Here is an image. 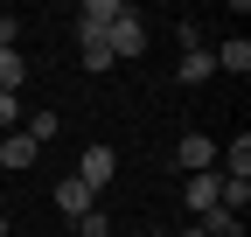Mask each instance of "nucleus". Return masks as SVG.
<instances>
[{
	"label": "nucleus",
	"instance_id": "obj_1",
	"mask_svg": "<svg viewBox=\"0 0 251 237\" xmlns=\"http://www.w3.org/2000/svg\"><path fill=\"white\" fill-rule=\"evenodd\" d=\"M105 49H112V63H133V56H147V21L126 7L119 21H112V35H105Z\"/></svg>",
	"mask_w": 251,
	"mask_h": 237
},
{
	"label": "nucleus",
	"instance_id": "obj_2",
	"mask_svg": "<svg viewBox=\"0 0 251 237\" xmlns=\"http://www.w3.org/2000/svg\"><path fill=\"white\" fill-rule=\"evenodd\" d=\"M119 14H126V0H84L77 7V42H105Z\"/></svg>",
	"mask_w": 251,
	"mask_h": 237
},
{
	"label": "nucleus",
	"instance_id": "obj_3",
	"mask_svg": "<svg viewBox=\"0 0 251 237\" xmlns=\"http://www.w3.org/2000/svg\"><path fill=\"white\" fill-rule=\"evenodd\" d=\"M112 174H119V154L112 146H84V161H77V182L98 195V189H112Z\"/></svg>",
	"mask_w": 251,
	"mask_h": 237
},
{
	"label": "nucleus",
	"instance_id": "obj_4",
	"mask_svg": "<svg viewBox=\"0 0 251 237\" xmlns=\"http://www.w3.org/2000/svg\"><path fill=\"white\" fill-rule=\"evenodd\" d=\"M216 195H224V174H216V167H202V174H181V202H188V210H216Z\"/></svg>",
	"mask_w": 251,
	"mask_h": 237
},
{
	"label": "nucleus",
	"instance_id": "obj_5",
	"mask_svg": "<svg viewBox=\"0 0 251 237\" xmlns=\"http://www.w3.org/2000/svg\"><path fill=\"white\" fill-rule=\"evenodd\" d=\"M49 202H56V210H63V216H70V223H77L84 210H98V195H91V189L77 182V174H63V182L49 189Z\"/></svg>",
	"mask_w": 251,
	"mask_h": 237
},
{
	"label": "nucleus",
	"instance_id": "obj_6",
	"mask_svg": "<svg viewBox=\"0 0 251 237\" xmlns=\"http://www.w3.org/2000/svg\"><path fill=\"white\" fill-rule=\"evenodd\" d=\"M175 161H181V174H202V167H216V140H209V133H181Z\"/></svg>",
	"mask_w": 251,
	"mask_h": 237
},
{
	"label": "nucleus",
	"instance_id": "obj_7",
	"mask_svg": "<svg viewBox=\"0 0 251 237\" xmlns=\"http://www.w3.org/2000/svg\"><path fill=\"white\" fill-rule=\"evenodd\" d=\"M35 154H42V146L28 140V133H7V140H0V167H7V174H21V167H35Z\"/></svg>",
	"mask_w": 251,
	"mask_h": 237
},
{
	"label": "nucleus",
	"instance_id": "obj_8",
	"mask_svg": "<svg viewBox=\"0 0 251 237\" xmlns=\"http://www.w3.org/2000/svg\"><path fill=\"white\" fill-rule=\"evenodd\" d=\"M209 63H216V70H230V77H244V70H251V42H244V35L216 42V49H209Z\"/></svg>",
	"mask_w": 251,
	"mask_h": 237
},
{
	"label": "nucleus",
	"instance_id": "obj_9",
	"mask_svg": "<svg viewBox=\"0 0 251 237\" xmlns=\"http://www.w3.org/2000/svg\"><path fill=\"white\" fill-rule=\"evenodd\" d=\"M224 174H230V182H251V133H237L224 146Z\"/></svg>",
	"mask_w": 251,
	"mask_h": 237
},
{
	"label": "nucleus",
	"instance_id": "obj_10",
	"mask_svg": "<svg viewBox=\"0 0 251 237\" xmlns=\"http://www.w3.org/2000/svg\"><path fill=\"white\" fill-rule=\"evenodd\" d=\"M21 133L35 140V146H49V140L63 133V118H56V112H28V118H21Z\"/></svg>",
	"mask_w": 251,
	"mask_h": 237
},
{
	"label": "nucleus",
	"instance_id": "obj_11",
	"mask_svg": "<svg viewBox=\"0 0 251 237\" xmlns=\"http://www.w3.org/2000/svg\"><path fill=\"white\" fill-rule=\"evenodd\" d=\"M175 77H181V84H209V77H216V63H209V49H188Z\"/></svg>",
	"mask_w": 251,
	"mask_h": 237
},
{
	"label": "nucleus",
	"instance_id": "obj_12",
	"mask_svg": "<svg viewBox=\"0 0 251 237\" xmlns=\"http://www.w3.org/2000/svg\"><path fill=\"white\" fill-rule=\"evenodd\" d=\"M28 84V63H21V49H0V91H21Z\"/></svg>",
	"mask_w": 251,
	"mask_h": 237
},
{
	"label": "nucleus",
	"instance_id": "obj_13",
	"mask_svg": "<svg viewBox=\"0 0 251 237\" xmlns=\"http://www.w3.org/2000/svg\"><path fill=\"white\" fill-rule=\"evenodd\" d=\"M196 230H202V237H237L244 223H237L230 210H202V223H196Z\"/></svg>",
	"mask_w": 251,
	"mask_h": 237
},
{
	"label": "nucleus",
	"instance_id": "obj_14",
	"mask_svg": "<svg viewBox=\"0 0 251 237\" xmlns=\"http://www.w3.org/2000/svg\"><path fill=\"white\" fill-rule=\"evenodd\" d=\"M77 237H112V216H105V210H84V216H77Z\"/></svg>",
	"mask_w": 251,
	"mask_h": 237
},
{
	"label": "nucleus",
	"instance_id": "obj_15",
	"mask_svg": "<svg viewBox=\"0 0 251 237\" xmlns=\"http://www.w3.org/2000/svg\"><path fill=\"white\" fill-rule=\"evenodd\" d=\"M0 133H21V98L0 91Z\"/></svg>",
	"mask_w": 251,
	"mask_h": 237
},
{
	"label": "nucleus",
	"instance_id": "obj_16",
	"mask_svg": "<svg viewBox=\"0 0 251 237\" xmlns=\"http://www.w3.org/2000/svg\"><path fill=\"white\" fill-rule=\"evenodd\" d=\"M84 70H112V49L105 42H84Z\"/></svg>",
	"mask_w": 251,
	"mask_h": 237
},
{
	"label": "nucleus",
	"instance_id": "obj_17",
	"mask_svg": "<svg viewBox=\"0 0 251 237\" xmlns=\"http://www.w3.org/2000/svg\"><path fill=\"white\" fill-rule=\"evenodd\" d=\"M0 49H21V21L14 14H0Z\"/></svg>",
	"mask_w": 251,
	"mask_h": 237
},
{
	"label": "nucleus",
	"instance_id": "obj_18",
	"mask_svg": "<svg viewBox=\"0 0 251 237\" xmlns=\"http://www.w3.org/2000/svg\"><path fill=\"white\" fill-rule=\"evenodd\" d=\"M0 202H7V189H0ZM0 216H7V210H0Z\"/></svg>",
	"mask_w": 251,
	"mask_h": 237
},
{
	"label": "nucleus",
	"instance_id": "obj_19",
	"mask_svg": "<svg viewBox=\"0 0 251 237\" xmlns=\"http://www.w3.org/2000/svg\"><path fill=\"white\" fill-rule=\"evenodd\" d=\"M0 237H7V216H0Z\"/></svg>",
	"mask_w": 251,
	"mask_h": 237
},
{
	"label": "nucleus",
	"instance_id": "obj_20",
	"mask_svg": "<svg viewBox=\"0 0 251 237\" xmlns=\"http://www.w3.org/2000/svg\"><path fill=\"white\" fill-rule=\"evenodd\" d=\"M147 237H168V230H147Z\"/></svg>",
	"mask_w": 251,
	"mask_h": 237
}]
</instances>
